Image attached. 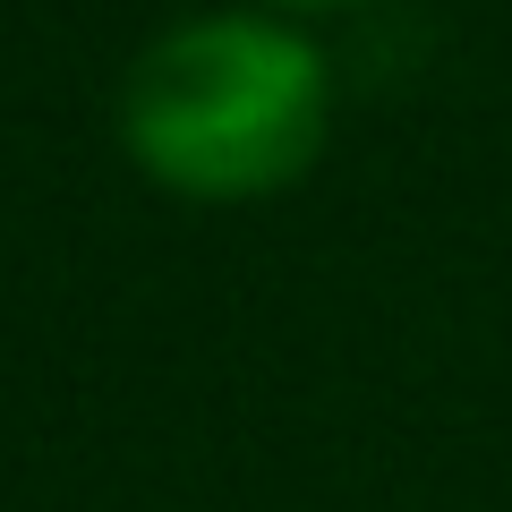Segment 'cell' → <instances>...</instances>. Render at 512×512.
Here are the masks:
<instances>
[{
    "label": "cell",
    "instance_id": "obj_1",
    "mask_svg": "<svg viewBox=\"0 0 512 512\" xmlns=\"http://www.w3.org/2000/svg\"><path fill=\"white\" fill-rule=\"evenodd\" d=\"M333 137V69L274 9L180 18L120 77V146L163 197L256 205L308 180Z\"/></svg>",
    "mask_w": 512,
    "mask_h": 512
},
{
    "label": "cell",
    "instance_id": "obj_2",
    "mask_svg": "<svg viewBox=\"0 0 512 512\" xmlns=\"http://www.w3.org/2000/svg\"><path fill=\"white\" fill-rule=\"evenodd\" d=\"M256 9H274V18H325V9H359V0H256Z\"/></svg>",
    "mask_w": 512,
    "mask_h": 512
}]
</instances>
